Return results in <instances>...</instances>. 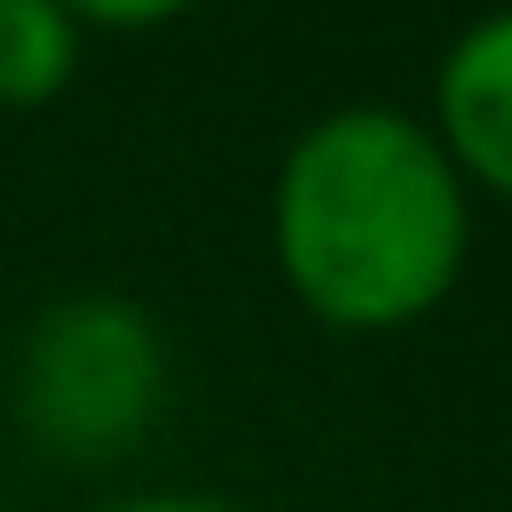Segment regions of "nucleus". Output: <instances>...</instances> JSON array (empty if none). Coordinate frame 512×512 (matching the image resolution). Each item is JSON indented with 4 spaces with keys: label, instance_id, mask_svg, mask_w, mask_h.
Segmentation results:
<instances>
[{
    "label": "nucleus",
    "instance_id": "f257e3e1",
    "mask_svg": "<svg viewBox=\"0 0 512 512\" xmlns=\"http://www.w3.org/2000/svg\"><path fill=\"white\" fill-rule=\"evenodd\" d=\"M472 248V192L400 104L320 112L272 176V264L336 336H392L448 304Z\"/></svg>",
    "mask_w": 512,
    "mask_h": 512
},
{
    "label": "nucleus",
    "instance_id": "f03ea898",
    "mask_svg": "<svg viewBox=\"0 0 512 512\" xmlns=\"http://www.w3.org/2000/svg\"><path fill=\"white\" fill-rule=\"evenodd\" d=\"M160 400H168V344L144 304L88 288L32 320L16 360V408L48 456L104 464L152 432Z\"/></svg>",
    "mask_w": 512,
    "mask_h": 512
},
{
    "label": "nucleus",
    "instance_id": "7ed1b4c3",
    "mask_svg": "<svg viewBox=\"0 0 512 512\" xmlns=\"http://www.w3.org/2000/svg\"><path fill=\"white\" fill-rule=\"evenodd\" d=\"M440 152L456 160L464 192L512 200V8L464 24L432 72V120Z\"/></svg>",
    "mask_w": 512,
    "mask_h": 512
},
{
    "label": "nucleus",
    "instance_id": "20e7f679",
    "mask_svg": "<svg viewBox=\"0 0 512 512\" xmlns=\"http://www.w3.org/2000/svg\"><path fill=\"white\" fill-rule=\"evenodd\" d=\"M80 72V24L56 0H0V112H40Z\"/></svg>",
    "mask_w": 512,
    "mask_h": 512
},
{
    "label": "nucleus",
    "instance_id": "39448f33",
    "mask_svg": "<svg viewBox=\"0 0 512 512\" xmlns=\"http://www.w3.org/2000/svg\"><path fill=\"white\" fill-rule=\"evenodd\" d=\"M80 32H160L176 16H192L200 0H56Z\"/></svg>",
    "mask_w": 512,
    "mask_h": 512
},
{
    "label": "nucleus",
    "instance_id": "423d86ee",
    "mask_svg": "<svg viewBox=\"0 0 512 512\" xmlns=\"http://www.w3.org/2000/svg\"><path fill=\"white\" fill-rule=\"evenodd\" d=\"M104 512H256L240 496H208V488H144V496H120Z\"/></svg>",
    "mask_w": 512,
    "mask_h": 512
}]
</instances>
